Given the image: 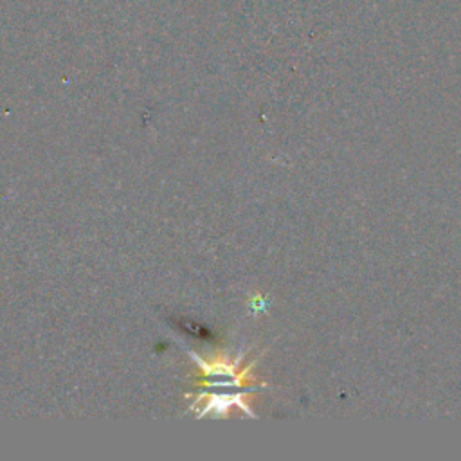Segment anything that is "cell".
I'll return each instance as SVG.
<instances>
[{
    "mask_svg": "<svg viewBox=\"0 0 461 461\" xmlns=\"http://www.w3.org/2000/svg\"><path fill=\"white\" fill-rule=\"evenodd\" d=\"M230 407H238L241 409L243 412L254 416V412L250 411V407L247 405V402L243 400V396L238 393V394H209L205 398V403H203V411H200V416L207 414V412H212L216 416H221V414H229V409Z\"/></svg>",
    "mask_w": 461,
    "mask_h": 461,
    "instance_id": "obj_1",
    "label": "cell"
}]
</instances>
